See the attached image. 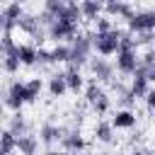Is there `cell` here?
I'll use <instances>...</instances> for the list:
<instances>
[{
  "instance_id": "cell-1",
  "label": "cell",
  "mask_w": 155,
  "mask_h": 155,
  "mask_svg": "<svg viewBox=\"0 0 155 155\" xmlns=\"http://www.w3.org/2000/svg\"><path fill=\"white\" fill-rule=\"evenodd\" d=\"M92 51H94V31H80L73 41H70V63L68 65H87L90 58H92Z\"/></svg>"
},
{
  "instance_id": "cell-2",
  "label": "cell",
  "mask_w": 155,
  "mask_h": 155,
  "mask_svg": "<svg viewBox=\"0 0 155 155\" xmlns=\"http://www.w3.org/2000/svg\"><path fill=\"white\" fill-rule=\"evenodd\" d=\"M24 104H29V90H27V82H22V80H12V82H7V87H5V107L12 109V111H22Z\"/></svg>"
},
{
  "instance_id": "cell-3",
  "label": "cell",
  "mask_w": 155,
  "mask_h": 155,
  "mask_svg": "<svg viewBox=\"0 0 155 155\" xmlns=\"http://www.w3.org/2000/svg\"><path fill=\"white\" fill-rule=\"evenodd\" d=\"M46 31H48V39L56 41V44H70L80 34L78 31V24L75 22H68V19H53L46 27Z\"/></svg>"
},
{
  "instance_id": "cell-4",
  "label": "cell",
  "mask_w": 155,
  "mask_h": 155,
  "mask_svg": "<svg viewBox=\"0 0 155 155\" xmlns=\"http://www.w3.org/2000/svg\"><path fill=\"white\" fill-rule=\"evenodd\" d=\"M121 31L124 29L116 27V29H111L107 34H94V51L99 56H104V58L116 56L119 53V46H121Z\"/></svg>"
},
{
  "instance_id": "cell-5",
  "label": "cell",
  "mask_w": 155,
  "mask_h": 155,
  "mask_svg": "<svg viewBox=\"0 0 155 155\" xmlns=\"http://www.w3.org/2000/svg\"><path fill=\"white\" fill-rule=\"evenodd\" d=\"M87 68H90V73H92V80H97V82H114V73H116V65L114 63H109L104 56H92L90 58V63H87Z\"/></svg>"
},
{
  "instance_id": "cell-6",
  "label": "cell",
  "mask_w": 155,
  "mask_h": 155,
  "mask_svg": "<svg viewBox=\"0 0 155 155\" xmlns=\"http://www.w3.org/2000/svg\"><path fill=\"white\" fill-rule=\"evenodd\" d=\"M131 34H143V31H155V10H138L128 22H126Z\"/></svg>"
},
{
  "instance_id": "cell-7",
  "label": "cell",
  "mask_w": 155,
  "mask_h": 155,
  "mask_svg": "<svg viewBox=\"0 0 155 155\" xmlns=\"http://www.w3.org/2000/svg\"><path fill=\"white\" fill-rule=\"evenodd\" d=\"M65 131H68V128H63V126H58V124H53V121H44V124L39 126V140H41V145L51 148V145H56V143L63 140Z\"/></svg>"
},
{
  "instance_id": "cell-8",
  "label": "cell",
  "mask_w": 155,
  "mask_h": 155,
  "mask_svg": "<svg viewBox=\"0 0 155 155\" xmlns=\"http://www.w3.org/2000/svg\"><path fill=\"white\" fill-rule=\"evenodd\" d=\"M61 148L68 150V153H75V155H82L87 150V138L80 133V128H68L63 140H61Z\"/></svg>"
},
{
  "instance_id": "cell-9",
  "label": "cell",
  "mask_w": 155,
  "mask_h": 155,
  "mask_svg": "<svg viewBox=\"0 0 155 155\" xmlns=\"http://www.w3.org/2000/svg\"><path fill=\"white\" fill-rule=\"evenodd\" d=\"M109 121H111V126L116 131H133V128H138V114L133 109H116Z\"/></svg>"
},
{
  "instance_id": "cell-10",
  "label": "cell",
  "mask_w": 155,
  "mask_h": 155,
  "mask_svg": "<svg viewBox=\"0 0 155 155\" xmlns=\"http://www.w3.org/2000/svg\"><path fill=\"white\" fill-rule=\"evenodd\" d=\"M22 17H24V7L19 2H5V7H2V31L17 29Z\"/></svg>"
},
{
  "instance_id": "cell-11",
  "label": "cell",
  "mask_w": 155,
  "mask_h": 155,
  "mask_svg": "<svg viewBox=\"0 0 155 155\" xmlns=\"http://www.w3.org/2000/svg\"><path fill=\"white\" fill-rule=\"evenodd\" d=\"M63 73H65V82H68V90H70L73 94H78V92H85L87 82H85V78H82V70H80L78 65H68Z\"/></svg>"
},
{
  "instance_id": "cell-12",
  "label": "cell",
  "mask_w": 155,
  "mask_h": 155,
  "mask_svg": "<svg viewBox=\"0 0 155 155\" xmlns=\"http://www.w3.org/2000/svg\"><path fill=\"white\" fill-rule=\"evenodd\" d=\"M104 12H107V17H116V19H131L133 15H136V10L131 7V2H126V0H119V2H111V5H104Z\"/></svg>"
},
{
  "instance_id": "cell-13",
  "label": "cell",
  "mask_w": 155,
  "mask_h": 155,
  "mask_svg": "<svg viewBox=\"0 0 155 155\" xmlns=\"http://www.w3.org/2000/svg\"><path fill=\"white\" fill-rule=\"evenodd\" d=\"M128 87H131V92H133V97H136V99H145V94L150 92V87H153V85H150V80L145 78V73L138 68V73L131 78V85H128Z\"/></svg>"
},
{
  "instance_id": "cell-14",
  "label": "cell",
  "mask_w": 155,
  "mask_h": 155,
  "mask_svg": "<svg viewBox=\"0 0 155 155\" xmlns=\"http://www.w3.org/2000/svg\"><path fill=\"white\" fill-rule=\"evenodd\" d=\"M46 90H48V94L56 97V99H61L65 92H70V90H68V82H65V73H53V75L48 78V82H46Z\"/></svg>"
},
{
  "instance_id": "cell-15",
  "label": "cell",
  "mask_w": 155,
  "mask_h": 155,
  "mask_svg": "<svg viewBox=\"0 0 155 155\" xmlns=\"http://www.w3.org/2000/svg\"><path fill=\"white\" fill-rule=\"evenodd\" d=\"M39 148H41V140L34 133H27V136H19L17 138V153L19 155H36Z\"/></svg>"
},
{
  "instance_id": "cell-16",
  "label": "cell",
  "mask_w": 155,
  "mask_h": 155,
  "mask_svg": "<svg viewBox=\"0 0 155 155\" xmlns=\"http://www.w3.org/2000/svg\"><path fill=\"white\" fill-rule=\"evenodd\" d=\"M114 133H116V128L111 126V121H97L94 124V140H99L104 145H111L116 140Z\"/></svg>"
},
{
  "instance_id": "cell-17",
  "label": "cell",
  "mask_w": 155,
  "mask_h": 155,
  "mask_svg": "<svg viewBox=\"0 0 155 155\" xmlns=\"http://www.w3.org/2000/svg\"><path fill=\"white\" fill-rule=\"evenodd\" d=\"M80 12H82V19L94 22L104 12V0H80Z\"/></svg>"
},
{
  "instance_id": "cell-18",
  "label": "cell",
  "mask_w": 155,
  "mask_h": 155,
  "mask_svg": "<svg viewBox=\"0 0 155 155\" xmlns=\"http://www.w3.org/2000/svg\"><path fill=\"white\" fill-rule=\"evenodd\" d=\"M19 63L31 68L39 63V46L36 44H19Z\"/></svg>"
},
{
  "instance_id": "cell-19",
  "label": "cell",
  "mask_w": 155,
  "mask_h": 155,
  "mask_svg": "<svg viewBox=\"0 0 155 155\" xmlns=\"http://www.w3.org/2000/svg\"><path fill=\"white\" fill-rule=\"evenodd\" d=\"M7 128L19 138V136H27V133H31V126H29V121L22 116V111H15V116L7 121Z\"/></svg>"
},
{
  "instance_id": "cell-20",
  "label": "cell",
  "mask_w": 155,
  "mask_h": 155,
  "mask_svg": "<svg viewBox=\"0 0 155 155\" xmlns=\"http://www.w3.org/2000/svg\"><path fill=\"white\" fill-rule=\"evenodd\" d=\"M15 150H17V136L10 128H5L0 136V155H12Z\"/></svg>"
},
{
  "instance_id": "cell-21",
  "label": "cell",
  "mask_w": 155,
  "mask_h": 155,
  "mask_svg": "<svg viewBox=\"0 0 155 155\" xmlns=\"http://www.w3.org/2000/svg\"><path fill=\"white\" fill-rule=\"evenodd\" d=\"M107 92H104V87H102V82H97V80H90L87 82V87H85V102L92 107L99 97H104Z\"/></svg>"
},
{
  "instance_id": "cell-22",
  "label": "cell",
  "mask_w": 155,
  "mask_h": 155,
  "mask_svg": "<svg viewBox=\"0 0 155 155\" xmlns=\"http://www.w3.org/2000/svg\"><path fill=\"white\" fill-rule=\"evenodd\" d=\"M51 53H53V63H70V44H56Z\"/></svg>"
},
{
  "instance_id": "cell-23",
  "label": "cell",
  "mask_w": 155,
  "mask_h": 155,
  "mask_svg": "<svg viewBox=\"0 0 155 155\" xmlns=\"http://www.w3.org/2000/svg\"><path fill=\"white\" fill-rule=\"evenodd\" d=\"M27 90H29V104L36 102L39 94H41V90H44V80L41 78H29L27 80Z\"/></svg>"
},
{
  "instance_id": "cell-24",
  "label": "cell",
  "mask_w": 155,
  "mask_h": 155,
  "mask_svg": "<svg viewBox=\"0 0 155 155\" xmlns=\"http://www.w3.org/2000/svg\"><path fill=\"white\" fill-rule=\"evenodd\" d=\"M116 104H119V109H133V104H136V97H133L131 87H126L124 92H119V94H116Z\"/></svg>"
},
{
  "instance_id": "cell-25",
  "label": "cell",
  "mask_w": 155,
  "mask_h": 155,
  "mask_svg": "<svg viewBox=\"0 0 155 155\" xmlns=\"http://www.w3.org/2000/svg\"><path fill=\"white\" fill-rule=\"evenodd\" d=\"M111 29H116L111 17L102 15V17H97V19H94V34H107V31H111Z\"/></svg>"
},
{
  "instance_id": "cell-26",
  "label": "cell",
  "mask_w": 155,
  "mask_h": 155,
  "mask_svg": "<svg viewBox=\"0 0 155 155\" xmlns=\"http://www.w3.org/2000/svg\"><path fill=\"white\" fill-rule=\"evenodd\" d=\"M109 109H111V97H109V94L99 97V99L92 104V111H94L97 116H104V114H109Z\"/></svg>"
},
{
  "instance_id": "cell-27",
  "label": "cell",
  "mask_w": 155,
  "mask_h": 155,
  "mask_svg": "<svg viewBox=\"0 0 155 155\" xmlns=\"http://www.w3.org/2000/svg\"><path fill=\"white\" fill-rule=\"evenodd\" d=\"M19 56H2V68H5V73L7 75H15L17 70H19Z\"/></svg>"
},
{
  "instance_id": "cell-28",
  "label": "cell",
  "mask_w": 155,
  "mask_h": 155,
  "mask_svg": "<svg viewBox=\"0 0 155 155\" xmlns=\"http://www.w3.org/2000/svg\"><path fill=\"white\" fill-rule=\"evenodd\" d=\"M51 63H53V53H51V48L39 46V65H51Z\"/></svg>"
},
{
  "instance_id": "cell-29",
  "label": "cell",
  "mask_w": 155,
  "mask_h": 155,
  "mask_svg": "<svg viewBox=\"0 0 155 155\" xmlns=\"http://www.w3.org/2000/svg\"><path fill=\"white\" fill-rule=\"evenodd\" d=\"M153 41H155V31H143V34H138V39H136V44L140 46H153Z\"/></svg>"
},
{
  "instance_id": "cell-30",
  "label": "cell",
  "mask_w": 155,
  "mask_h": 155,
  "mask_svg": "<svg viewBox=\"0 0 155 155\" xmlns=\"http://www.w3.org/2000/svg\"><path fill=\"white\" fill-rule=\"evenodd\" d=\"M143 102H145V109H148L150 114H155V87H150V92L145 94Z\"/></svg>"
},
{
  "instance_id": "cell-31",
  "label": "cell",
  "mask_w": 155,
  "mask_h": 155,
  "mask_svg": "<svg viewBox=\"0 0 155 155\" xmlns=\"http://www.w3.org/2000/svg\"><path fill=\"white\" fill-rule=\"evenodd\" d=\"M140 61H143V65H155V48L150 46V48L140 56Z\"/></svg>"
},
{
  "instance_id": "cell-32",
  "label": "cell",
  "mask_w": 155,
  "mask_h": 155,
  "mask_svg": "<svg viewBox=\"0 0 155 155\" xmlns=\"http://www.w3.org/2000/svg\"><path fill=\"white\" fill-rule=\"evenodd\" d=\"M140 70L145 73V78L150 80V85H155V65H143L140 63Z\"/></svg>"
},
{
  "instance_id": "cell-33",
  "label": "cell",
  "mask_w": 155,
  "mask_h": 155,
  "mask_svg": "<svg viewBox=\"0 0 155 155\" xmlns=\"http://www.w3.org/2000/svg\"><path fill=\"white\" fill-rule=\"evenodd\" d=\"M128 140H131V143H140V140H143V131H140V128H136V131L131 133V138H128Z\"/></svg>"
},
{
  "instance_id": "cell-34",
  "label": "cell",
  "mask_w": 155,
  "mask_h": 155,
  "mask_svg": "<svg viewBox=\"0 0 155 155\" xmlns=\"http://www.w3.org/2000/svg\"><path fill=\"white\" fill-rule=\"evenodd\" d=\"M48 155H75V153H68V150H56V153H48Z\"/></svg>"
},
{
  "instance_id": "cell-35",
  "label": "cell",
  "mask_w": 155,
  "mask_h": 155,
  "mask_svg": "<svg viewBox=\"0 0 155 155\" xmlns=\"http://www.w3.org/2000/svg\"><path fill=\"white\" fill-rule=\"evenodd\" d=\"M128 155H145V150H138V148H136V150H133V153H128Z\"/></svg>"
},
{
  "instance_id": "cell-36",
  "label": "cell",
  "mask_w": 155,
  "mask_h": 155,
  "mask_svg": "<svg viewBox=\"0 0 155 155\" xmlns=\"http://www.w3.org/2000/svg\"><path fill=\"white\" fill-rule=\"evenodd\" d=\"M111 2H119V0H104V5H111Z\"/></svg>"
},
{
  "instance_id": "cell-37",
  "label": "cell",
  "mask_w": 155,
  "mask_h": 155,
  "mask_svg": "<svg viewBox=\"0 0 155 155\" xmlns=\"http://www.w3.org/2000/svg\"><path fill=\"white\" fill-rule=\"evenodd\" d=\"M7 2H19V5H22V2H27V0H7Z\"/></svg>"
},
{
  "instance_id": "cell-38",
  "label": "cell",
  "mask_w": 155,
  "mask_h": 155,
  "mask_svg": "<svg viewBox=\"0 0 155 155\" xmlns=\"http://www.w3.org/2000/svg\"><path fill=\"white\" fill-rule=\"evenodd\" d=\"M99 155H114V153H99Z\"/></svg>"
},
{
  "instance_id": "cell-39",
  "label": "cell",
  "mask_w": 155,
  "mask_h": 155,
  "mask_svg": "<svg viewBox=\"0 0 155 155\" xmlns=\"http://www.w3.org/2000/svg\"><path fill=\"white\" fill-rule=\"evenodd\" d=\"M82 155H85V153H82Z\"/></svg>"
}]
</instances>
